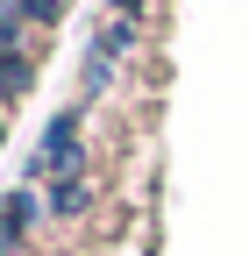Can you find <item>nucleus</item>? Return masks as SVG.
<instances>
[{"label": "nucleus", "mask_w": 249, "mask_h": 256, "mask_svg": "<svg viewBox=\"0 0 249 256\" xmlns=\"http://www.w3.org/2000/svg\"><path fill=\"white\" fill-rule=\"evenodd\" d=\"M36 214H43L36 192H0V256L22 249V235H28V220H36Z\"/></svg>", "instance_id": "39448f33"}, {"label": "nucleus", "mask_w": 249, "mask_h": 256, "mask_svg": "<svg viewBox=\"0 0 249 256\" xmlns=\"http://www.w3.org/2000/svg\"><path fill=\"white\" fill-rule=\"evenodd\" d=\"M114 14H121V22H136V14H142V0H114Z\"/></svg>", "instance_id": "0eeeda50"}, {"label": "nucleus", "mask_w": 249, "mask_h": 256, "mask_svg": "<svg viewBox=\"0 0 249 256\" xmlns=\"http://www.w3.org/2000/svg\"><path fill=\"white\" fill-rule=\"evenodd\" d=\"M36 86V57H28V28L14 14H0V100H28Z\"/></svg>", "instance_id": "f03ea898"}, {"label": "nucleus", "mask_w": 249, "mask_h": 256, "mask_svg": "<svg viewBox=\"0 0 249 256\" xmlns=\"http://www.w3.org/2000/svg\"><path fill=\"white\" fill-rule=\"evenodd\" d=\"M0 142H8V121H0Z\"/></svg>", "instance_id": "6e6552de"}, {"label": "nucleus", "mask_w": 249, "mask_h": 256, "mask_svg": "<svg viewBox=\"0 0 249 256\" xmlns=\"http://www.w3.org/2000/svg\"><path fill=\"white\" fill-rule=\"evenodd\" d=\"M128 43H136V22H121V14H114L100 36H92V50H86V86H107V72L128 57Z\"/></svg>", "instance_id": "7ed1b4c3"}, {"label": "nucleus", "mask_w": 249, "mask_h": 256, "mask_svg": "<svg viewBox=\"0 0 249 256\" xmlns=\"http://www.w3.org/2000/svg\"><path fill=\"white\" fill-rule=\"evenodd\" d=\"M78 136H86V107H64V114H50L43 128V142H36V178H57V171H72L78 164Z\"/></svg>", "instance_id": "f257e3e1"}, {"label": "nucleus", "mask_w": 249, "mask_h": 256, "mask_svg": "<svg viewBox=\"0 0 249 256\" xmlns=\"http://www.w3.org/2000/svg\"><path fill=\"white\" fill-rule=\"evenodd\" d=\"M72 0H0V14H14L22 28H57Z\"/></svg>", "instance_id": "423d86ee"}, {"label": "nucleus", "mask_w": 249, "mask_h": 256, "mask_svg": "<svg viewBox=\"0 0 249 256\" xmlns=\"http://www.w3.org/2000/svg\"><path fill=\"white\" fill-rule=\"evenodd\" d=\"M86 200H92V164L78 156L72 171L50 178V200H43V206H50V214H86Z\"/></svg>", "instance_id": "20e7f679"}]
</instances>
